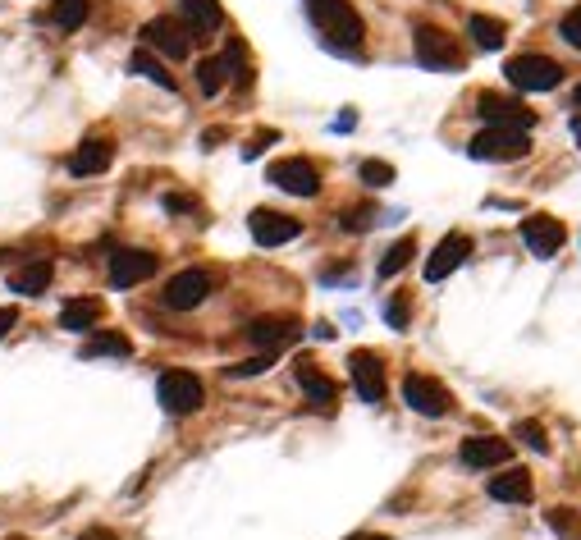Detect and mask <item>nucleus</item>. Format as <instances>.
<instances>
[{"label": "nucleus", "mask_w": 581, "mask_h": 540, "mask_svg": "<svg viewBox=\"0 0 581 540\" xmlns=\"http://www.w3.org/2000/svg\"><path fill=\"white\" fill-rule=\"evenodd\" d=\"M307 19H312V28L330 46H339V51H353V55L362 51L366 23H362V14H357L348 0H307Z\"/></svg>", "instance_id": "nucleus-1"}, {"label": "nucleus", "mask_w": 581, "mask_h": 540, "mask_svg": "<svg viewBox=\"0 0 581 540\" xmlns=\"http://www.w3.org/2000/svg\"><path fill=\"white\" fill-rule=\"evenodd\" d=\"M156 394H161V408L170 412V417H193L197 408L206 403V389L202 380L193 376V371H161V380H156Z\"/></svg>", "instance_id": "nucleus-2"}, {"label": "nucleus", "mask_w": 581, "mask_h": 540, "mask_svg": "<svg viewBox=\"0 0 581 540\" xmlns=\"http://www.w3.org/2000/svg\"><path fill=\"white\" fill-rule=\"evenodd\" d=\"M504 74L517 92H554L563 83V65L549 60V55H513L504 65Z\"/></svg>", "instance_id": "nucleus-3"}, {"label": "nucleus", "mask_w": 581, "mask_h": 540, "mask_svg": "<svg viewBox=\"0 0 581 540\" xmlns=\"http://www.w3.org/2000/svg\"><path fill=\"white\" fill-rule=\"evenodd\" d=\"M412 51H417V65L421 69H463V46L453 42L444 28H431V23H421L417 37H412Z\"/></svg>", "instance_id": "nucleus-4"}, {"label": "nucleus", "mask_w": 581, "mask_h": 540, "mask_svg": "<svg viewBox=\"0 0 581 540\" xmlns=\"http://www.w3.org/2000/svg\"><path fill=\"white\" fill-rule=\"evenodd\" d=\"M142 42H147V51H161L165 60H188L197 33L183 19H151L147 28H142Z\"/></svg>", "instance_id": "nucleus-5"}, {"label": "nucleus", "mask_w": 581, "mask_h": 540, "mask_svg": "<svg viewBox=\"0 0 581 540\" xmlns=\"http://www.w3.org/2000/svg\"><path fill=\"white\" fill-rule=\"evenodd\" d=\"M467 152H472L476 161H522V156L531 152V142L522 129H495V124H490L485 133H476V138L467 142Z\"/></svg>", "instance_id": "nucleus-6"}, {"label": "nucleus", "mask_w": 581, "mask_h": 540, "mask_svg": "<svg viewBox=\"0 0 581 540\" xmlns=\"http://www.w3.org/2000/svg\"><path fill=\"white\" fill-rule=\"evenodd\" d=\"M403 403L412 412H421V417H449L453 412V394L435 376H421V371H408V380H403Z\"/></svg>", "instance_id": "nucleus-7"}, {"label": "nucleus", "mask_w": 581, "mask_h": 540, "mask_svg": "<svg viewBox=\"0 0 581 540\" xmlns=\"http://www.w3.org/2000/svg\"><path fill=\"white\" fill-rule=\"evenodd\" d=\"M266 184H275L280 193H293V197H316L321 193V170L312 161H302V156H284L266 170Z\"/></svg>", "instance_id": "nucleus-8"}, {"label": "nucleus", "mask_w": 581, "mask_h": 540, "mask_svg": "<svg viewBox=\"0 0 581 540\" xmlns=\"http://www.w3.org/2000/svg\"><path fill=\"white\" fill-rule=\"evenodd\" d=\"M156 266H161V257L147 248H119L115 257H110V284L115 289H138V284H147L151 275H156Z\"/></svg>", "instance_id": "nucleus-9"}, {"label": "nucleus", "mask_w": 581, "mask_h": 540, "mask_svg": "<svg viewBox=\"0 0 581 540\" xmlns=\"http://www.w3.org/2000/svg\"><path fill=\"white\" fill-rule=\"evenodd\" d=\"M161 298L170 312H193V307H202L206 298H211V275H206V270H179V275L165 284Z\"/></svg>", "instance_id": "nucleus-10"}, {"label": "nucleus", "mask_w": 581, "mask_h": 540, "mask_svg": "<svg viewBox=\"0 0 581 540\" xmlns=\"http://www.w3.org/2000/svg\"><path fill=\"white\" fill-rule=\"evenodd\" d=\"M348 376H353L357 394H362V403H385V362H380L376 353H366V348H357V353H348Z\"/></svg>", "instance_id": "nucleus-11"}, {"label": "nucleus", "mask_w": 581, "mask_h": 540, "mask_svg": "<svg viewBox=\"0 0 581 540\" xmlns=\"http://www.w3.org/2000/svg\"><path fill=\"white\" fill-rule=\"evenodd\" d=\"M248 229H252V238H257L261 248H284V243H293V238L302 234V220L261 206V211H252V216H248Z\"/></svg>", "instance_id": "nucleus-12"}, {"label": "nucleus", "mask_w": 581, "mask_h": 540, "mask_svg": "<svg viewBox=\"0 0 581 540\" xmlns=\"http://www.w3.org/2000/svg\"><path fill=\"white\" fill-rule=\"evenodd\" d=\"M476 115L490 119L495 129H522V133H527L531 124H536V115H531L522 101L499 97V92H481V101H476Z\"/></svg>", "instance_id": "nucleus-13"}, {"label": "nucleus", "mask_w": 581, "mask_h": 540, "mask_svg": "<svg viewBox=\"0 0 581 540\" xmlns=\"http://www.w3.org/2000/svg\"><path fill=\"white\" fill-rule=\"evenodd\" d=\"M522 243H527L531 257H554L568 243V229L554 216H527L522 220Z\"/></svg>", "instance_id": "nucleus-14"}, {"label": "nucleus", "mask_w": 581, "mask_h": 540, "mask_svg": "<svg viewBox=\"0 0 581 540\" xmlns=\"http://www.w3.org/2000/svg\"><path fill=\"white\" fill-rule=\"evenodd\" d=\"M472 257V238L467 234H449V238H440V248L431 252V261H426V280L431 284H440V280H449L453 270L463 266V261Z\"/></svg>", "instance_id": "nucleus-15"}, {"label": "nucleus", "mask_w": 581, "mask_h": 540, "mask_svg": "<svg viewBox=\"0 0 581 540\" xmlns=\"http://www.w3.org/2000/svg\"><path fill=\"white\" fill-rule=\"evenodd\" d=\"M513 458V444L504 435H467L463 440V463L485 472V467H504Z\"/></svg>", "instance_id": "nucleus-16"}, {"label": "nucleus", "mask_w": 581, "mask_h": 540, "mask_svg": "<svg viewBox=\"0 0 581 540\" xmlns=\"http://www.w3.org/2000/svg\"><path fill=\"white\" fill-rule=\"evenodd\" d=\"M110 161H115V142L110 138H83L78 152L69 156V174L74 179H92V174H106Z\"/></svg>", "instance_id": "nucleus-17"}, {"label": "nucleus", "mask_w": 581, "mask_h": 540, "mask_svg": "<svg viewBox=\"0 0 581 540\" xmlns=\"http://www.w3.org/2000/svg\"><path fill=\"white\" fill-rule=\"evenodd\" d=\"M302 325L293 321V316H261V321L248 325V339L257 348H266V353H275V348H284L289 339H298Z\"/></svg>", "instance_id": "nucleus-18"}, {"label": "nucleus", "mask_w": 581, "mask_h": 540, "mask_svg": "<svg viewBox=\"0 0 581 540\" xmlns=\"http://www.w3.org/2000/svg\"><path fill=\"white\" fill-rule=\"evenodd\" d=\"M531 495H536V481L527 467H508V472L490 476V499L499 504H531Z\"/></svg>", "instance_id": "nucleus-19"}, {"label": "nucleus", "mask_w": 581, "mask_h": 540, "mask_svg": "<svg viewBox=\"0 0 581 540\" xmlns=\"http://www.w3.org/2000/svg\"><path fill=\"white\" fill-rule=\"evenodd\" d=\"M51 280H55V266L46 257L42 261H23V266L10 270V289L23 293V298H37V293H46V289H51Z\"/></svg>", "instance_id": "nucleus-20"}, {"label": "nucleus", "mask_w": 581, "mask_h": 540, "mask_svg": "<svg viewBox=\"0 0 581 540\" xmlns=\"http://www.w3.org/2000/svg\"><path fill=\"white\" fill-rule=\"evenodd\" d=\"M293 376H298V385L307 389V394H312V403H321V408H330V403L339 399V385H334V380L325 376L316 362H307V357H302L298 367H293Z\"/></svg>", "instance_id": "nucleus-21"}, {"label": "nucleus", "mask_w": 581, "mask_h": 540, "mask_svg": "<svg viewBox=\"0 0 581 540\" xmlns=\"http://www.w3.org/2000/svg\"><path fill=\"white\" fill-rule=\"evenodd\" d=\"M101 312L106 307L97 303V298H74V303L60 307V330H69V335H83V330H97Z\"/></svg>", "instance_id": "nucleus-22"}, {"label": "nucleus", "mask_w": 581, "mask_h": 540, "mask_svg": "<svg viewBox=\"0 0 581 540\" xmlns=\"http://www.w3.org/2000/svg\"><path fill=\"white\" fill-rule=\"evenodd\" d=\"M183 23L193 33H220L225 28V10H220V0H183Z\"/></svg>", "instance_id": "nucleus-23"}, {"label": "nucleus", "mask_w": 581, "mask_h": 540, "mask_svg": "<svg viewBox=\"0 0 581 540\" xmlns=\"http://www.w3.org/2000/svg\"><path fill=\"white\" fill-rule=\"evenodd\" d=\"M467 33H472V42L481 46V51H499V46L508 42V23L495 19V14H472V19H467Z\"/></svg>", "instance_id": "nucleus-24"}, {"label": "nucleus", "mask_w": 581, "mask_h": 540, "mask_svg": "<svg viewBox=\"0 0 581 540\" xmlns=\"http://www.w3.org/2000/svg\"><path fill=\"white\" fill-rule=\"evenodd\" d=\"M129 353H133V344L119 330H92V339L83 344V357H129Z\"/></svg>", "instance_id": "nucleus-25"}, {"label": "nucleus", "mask_w": 581, "mask_h": 540, "mask_svg": "<svg viewBox=\"0 0 581 540\" xmlns=\"http://www.w3.org/2000/svg\"><path fill=\"white\" fill-rule=\"evenodd\" d=\"M129 69H133V74H142V78H151V83H161L165 92H179V83H174V74H170V69L161 65V60H156V55L147 51V46L129 55Z\"/></svg>", "instance_id": "nucleus-26"}, {"label": "nucleus", "mask_w": 581, "mask_h": 540, "mask_svg": "<svg viewBox=\"0 0 581 540\" xmlns=\"http://www.w3.org/2000/svg\"><path fill=\"white\" fill-rule=\"evenodd\" d=\"M229 74H234V69H229V60H225V55H216V60H202V65H197V83H202V92H206V97H216V92H225Z\"/></svg>", "instance_id": "nucleus-27"}, {"label": "nucleus", "mask_w": 581, "mask_h": 540, "mask_svg": "<svg viewBox=\"0 0 581 540\" xmlns=\"http://www.w3.org/2000/svg\"><path fill=\"white\" fill-rule=\"evenodd\" d=\"M87 10H92L87 0H51V23L65 28V33H74V28H83Z\"/></svg>", "instance_id": "nucleus-28"}, {"label": "nucleus", "mask_w": 581, "mask_h": 540, "mask_svg": "<svg viewBox=\"0 0 581 540\" xmlns=\"http://www.w3.org/2000/svg\"><path fill=\"white\" fill-rule=\"evenodd\" d=\"M417 257V238H399V243H394V248L385 252V261H380V280H389V275H399L403 266H408V261Z\"/></svg>", "instance_id": "nucleus-29"}, {"label": "nucleus", "mask_w": 581, "mask_h": 540, "mask_svg": "<svg viewBox=\"0 0 581 540\" xmlns=\"http://www.w3.org/2000/svg\"><path fill=\"white\" fill-rule=\"evenodd\" d=\"M545 522H549V531H554V536H563V540H581V518L572 513V508H549Z\"/></svg>", "instance_id": "nucleus-30"}, {"label": "nucleus", "mask_w": 581, "mask_h": 540, "mask_svg": "<svg viewBox=\"0 0 581 540\" xmlns=\"http://www.w3.org/2000/svg\"><path fill=\"white\" fill-rule=\"evenodd\" d=\"M357 174H362L366 188H389V184H394V165H389V161H362V170H357Z\"/></svg>", "instance_id": "nucleus-31"}, {"label": "nucleus", "mask_w": 581, "mask_h": 540, "mask_svg": "<svg viewBox=\"0 0 581 540\" xmlns=\"http://www.w3.org/2000/svg\"><path fill=\"white\" fill-rule=\"evenodd\" d=\"M513 435L527 444V449H536V454H549V440H545V426H540V422H517Z\"/></svg>", "instance_id": "nucleus-32"}, {"label": "nucleus", "mask_w": 581, "mask_h": 540, "mask_svg": "<svg viewBox=\"0 0 581 540\" xmlns=\"http://www.w3.org/2000/svg\"><path fill=\"white\" fill-rule=\"evenodd\" d=\"M559 37H563V42H568V46H577V51H581V5H577V10H568V14H563Z\"/></svg>", "instance_id": "nucleus-33"}, {"label": "nucleus", "mask_w": 581, "mask_h": 540, "mask_svg": "<svg viewBox=\"0 0 581 540\" xmlns=\"http://www.w3.org/2000/svg\"><path fill=\"white\" fill-rule=\"evenodd\" d=\"M385 321L394 325V330H408V298H389V307H385Z\"/></svg>", "instance_id": "nucleus-34"}, {"label": "nucleus", "mask_w": 581, "mask_h": 540, "mask_svg": "<svg viewBox=\"0 0 581 540\" xmlns=\"http://www.w3.org/2000/svg\"><path fill=\"white\" fill-rule=\"evenodd\" d=\"M270 362H275V353H261L252 362H243V367H229V376H257V371H270Z\"/></svg>", "instance_id": "nucleus-35"}, {"label": "nucleus", "mask_w": 581, "mask_h": 540, "mask_svg": "<svg viewBox=\"0 0 581 540\" xmlns=\"http://www.w3.org/2000/svg\"><path fill=\"white\" fill-rule=\"evenodd\" d=\"M366 225H371V211H366V206H362V211H348V216H344V229H366Z\"/></svg>", "instance_id": "nucleus-36"}, {"label": "nucleus", "mask_w": 581, "mask_h": 540, "mask_svg": "<svg viewBox=\"0 0 581 540\" xmlns=\"http://www.w3.org/2000/svg\"><path fill=\"white\" fill-rule=\"evenodd\" d=\"M165 211H197V202H193V197L170 193V197H165Z\"/></svg>", "instance_id": "nucleus-37"}, {"label": "nucleus", "mask_w": 581, "mask_h": 540, "mask_svg": "<svg viewBox=\"0 0 581 540\" xmlns=\"http://www.w3.org/2000/svg\"><path fill=\"white\" fill-rule=\"evenodd\" d=\"M14 325H19V312H14V307H0V339L10 335Z\"/></svg>", "instance_id": "nucleus-38"}, {"label": "nucleus", "mask_w": 581, "mask_h": 540, "mask_svg": "<svg viewBox=\"0 0 581 540\" xmlns=\"http://www.w3.org/2000/svg\"><path fill=\"white\" fill-rule=\"evenodd\" d=\"M78 540H119V531H110V527H87Z\"/></svg>", "instance_id": "nucleus-39"}, {"label": "nucleus", "mask_w": 581, "mask_h": 540, "mask_svg": "<svg viewBox=\"0 0 581 540\" xmlns=\"http://www.w3.org/2000/svg\"><path fill=\"white\" fill-rule=\"evenodd\" d=\"M572 138H577V142H581V115H577V119H572Z\"/></svg>", "instance_id": "nucleus-40"}, {"label": "nucleus", "mask_w": 581, "mask_h": 540, "mask_svg": "<svg viewBox=\"0 0 581 540\" xmlns=\"http://www.w3.org/2000/svg\"><path fill=\"white\" fill-rule=\"evenodd\" d=\"M572 106H577V110H581V83H577V92H572Z\"/></svg>", "instance_id": "nucleus-41"}, {"label": "nucleus", "mask_w": 581, "mask_h": 540, "mask_svg": "<svg viewBox=\"0 0 581 540\" xmlns=\"http://www.w3.org/2000/svg\"><path fill=\"white\" fill-rule=\"evenodd\" d=\"M357 540H389V536H357Z\"/></svg>", "instance_id": "nucleus-42"}]
</instances>
